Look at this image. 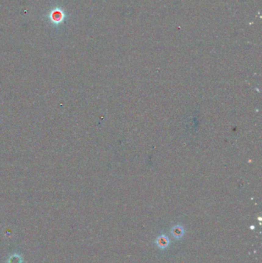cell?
<instances>
[{
	"label": "cell",
	"instance_id": "cell-1",
	"mask_svg": "<svg viewBox=\"0 0 262 263\" xmlns=\"http://www.w3.org/2000/svg\"><path fill=\"white\" fill-rule=\"evenodd\" d=\"M169 239H168V236L165 235H161L158 237L156 240V244L158 247L161 249H165L169 245Z\"/></svg>",
	"mask_w": 262,
	"mask_h": 263
},
{
	"label": "cell",
	"instance_id": "cell-2",
	"mask_svg": "<svg viewBox=\"0 0 262 263\" xmlns=\"http://www.w3.org/2000/svg\"><path fill=\"white\" fill-rule=\"evenodd\" d=\"M171 233L174 239H179L184 236L185 230L182 226H181V225H176V226H174L171 229Z\"/></svg>",
	"mask_w": 262,
	"mask_h": 263
},
{
	"label": "cell",
	"instance_id": "cell-3",
	"mask_svg": "<svg viewBox=\"0 0 262 263\" xmlns=\"http://www.w3.org/2000/svg\"><path fill=\"white\" fill-rule=\"evenodd\" d=\"M22 260L21 258L18 255H13L11 258H9V263H21Z\"/></svg>",
	"mask_w": 262,
	"mask_h": 263
}]
</instances>
